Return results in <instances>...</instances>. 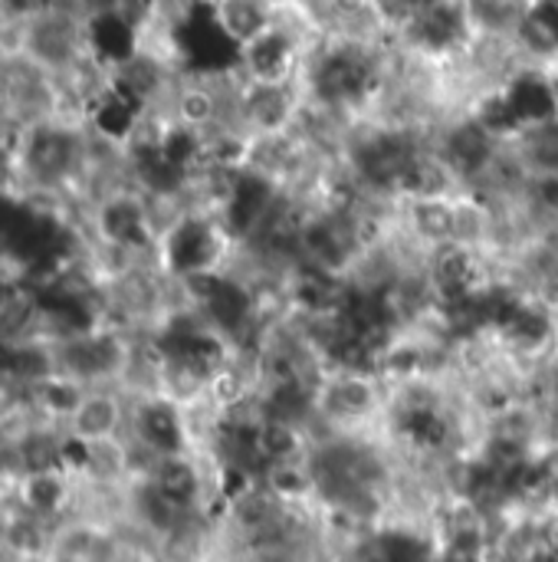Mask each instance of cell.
<instances>
[{"label":"cell","mask_w":558,"mask_h":562,"mask_svg":"<svg viewBox=\"0 0 558 562\" xmlns=\"http://www.w3.org/2000/svg\"><path fill=\"white\" fill-rule=\"evenodd\" d=\"M497 237V214L493 207L477 194H457L451 198V237L447 244L460 254L480 257L493 250Z\"/></svg>","instance_id":"1"},{"label":"cell","mask_w":558,"mask_h":562,"mask_svg":"<svg viewBox=\"0 0 558 562\" xmlns=\"http://www.w3.org/2000/svg\"><path fill=\"white\" fill-rule=\"evenodd\" d=\"M207 20L217 36L240 53L270 30V0H214L207 7Z\"/></svg>","instance_id":"2"}]
</instances>
